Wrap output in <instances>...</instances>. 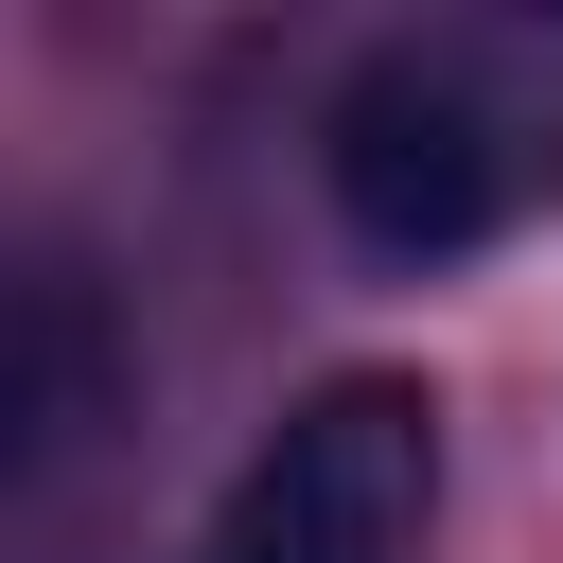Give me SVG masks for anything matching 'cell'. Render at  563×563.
<instances>
[{"label":"cell","instance_id":"1","mask_svg":"<svg viewBox=\"0 0 563 563\" xmlns=\"http://www.w3.org/2000/svg\"><path fill=\"white\" fill-rule=\"evenodd\" d=\"M545 176H563L545 106H528L493 53H457V35H387V53H352L334 106H317V194H334V229H352L369 264H457V246H493Z\"/></svg>","mask_w":563,"mask_h":563},{"label":"cell","instance_id":"2","mask_svg":"<svg viewBox=\"0 0 563 563\" xmlns=\"http://www.w3.org/2000/svg\"><path fill=\"white\" fill-rule=\"evenodd\" d=\"M440 545V387L422 369H334L299 387L229 493L176 528V563H422Z\"/></svg>","mask_w":563,"mask_h":563}]
</instances>
